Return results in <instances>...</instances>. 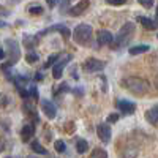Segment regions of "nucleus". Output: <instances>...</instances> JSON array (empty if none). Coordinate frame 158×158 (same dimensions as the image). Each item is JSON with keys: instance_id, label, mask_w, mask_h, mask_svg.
Masks as SVG:
<instances>
[{"instance_id": "1", "label": "nucleus", "mask_w": 158, "mask_h": 158, "mask_svg": "<svg viewBox=\"0 0 158 158\" xmlns=\"http://www.w3.org/2000/svg\"><path fill=\"white\" fill-rule=\"evenodd\" d=\"M122 85L128 92H131L133 95H136V97H142V95H146L149 92V82L146 81V79L138 77V76H128V77H125L122 81Z\"/></svg>"}, {"instance_id": "2", "label": "nucleus", "mask_w": 158, "mask_h": 158, "mask_svg": "<svg viewBox=\"0 0 158 158\" xmlns=\"http://www.w3.org/2000/svg\"><path fill=\"white\" fill-rule=\"evenodd\" d=\"M135 32H136L135 24H133V22H125V24L122 25V29L118 30L117 35L114 36V41H112V43H114V49L127 46V44L131 41V38H133Z\"/></svg>"}, {"instance_id": "3", "label": "nucleus", "mask_w": 158, "mask_h": 158, "mask_svg": "<svg viewBox=\"0 0 158 158\" xmlns=\"http://www.w3.org/2000/svg\"><path fill=\"white\" fill-rule=\"evenodd\" d=\"M92 35H94V30H92L90 25L87 24H79L77 27L73 32V38L77 44L81 46H89L92 41Z\"/></svg>"}, {"instance_id": "4", "label": "nucleus", "mask_w": 158, "mask_h": 158, "mask_svg": "<svg viewBox=\"0 0 158 158\" xmlns=\"http://www.w3.org/2000/svg\"><path fill=\"white\" fill-rule=\"evenodd\" d=\"M5 44H6V48H8V63L10 65H15L16 62H19V59H21V49H19V44L16 43V40H6L5 41Z\"/></svg>"}, {"instance_id": "5", "label": "nucleus", "mask_w": 158, "mask_h": 158, "mask_svg": "<svg viewBox=\"0 0 158 158\" xmlns=\"http://www.w3.org/2000/svg\"><path fill=\"white\" fill-rule=\"evenodd\" d=\"M104 67H106V63H104L103 60H100V59H87L85 62H84V70L87 71V73H97V71H101V70H104Z\"/></svg>"}, {"instance_id": "6", "label": "nucleus", "mask_w": 158, "mask_h": 158, "mask_svg": "<svg viewBox=\"0 0 158 158\" xmlns=\"http://www.w3.org/2000/svg\"><path fill=\"white\" fill-rule=\"evenodd\" d=\"M40 104H41V111L44 112V115H46L48 118H56V115H57V108H56V104L52 103L51 100L41 98Z\"/></svg>"}, {"instance_id": "7", "label": "nucleus", "mask_w": 158, "mask_h": 158, "mask_svg": "<svg viewBox=\"0 0 158 158\" xmlns=\"http://www.w3.org/2000/svg\"><path fill=\"white\" fill-rule=\"evenodd\" d=\"M97 135H98V138H100L101 142L108 144V142L111 141V136H112L111 127H109L108 123H100V125L97 127Z\"/></svg>"}, {"instance_id": "8", "label": "nucleus", "mask_w": 158, "mask_h": 158, "mask_svg": "<svg viewBox=\"0 0 158 158\" xmlns=\"http://www.w3.org/2000/svg\"><path fill=\"white\" fill-rule=\"evenodd\" d=\"M115 108L123 114H133L136 111V104L133 101H130V100H117Z\"/></svg>"}, {"instance_id": "9", "label": "nucleus", "mask_w": 158, "mask_h": 158, "mask_svg": "<svg viewBox=\"0 0 158 158\" xmlns=\"http://www.w3.org/2000/svg\"><path fill=\"white\" fill-rule=\"evenodd\" d=\"M73 56H67V57H63L62 60H57V63L52 67V76H54V79H60L62 74H63V68L67 67V63L68 60H71Z\"/></svg>"}, {"instance_id": "10", "label": "nucleus", "mask_w": 158, "mask_h": 158, "mask_svg": "<svg viewBox=\"0 0 158 158\" xmlns=\"http://www.w3.org/2000/svg\"><path fill=\"white\" fill-rule=\"evenodd\" d=\"M49 32H59L63 38H70L71 36V32H70V29L67 27V25H63V24H57V25H52V27H49V29H46V30H43L41 33H38V36H41V35H46V33H49Z\"/></svg>"}, {"instance_id": "11", "label": "nucleus", "mask_w": 158, "mask_h": 158, "mask_svg": "<svg viewBox=\"0 0 158 158\" xmlns=\"http://www.w3.org/2000/svg\"><path fill=\"white\" fill-rule=\"evenodd\" d=\"M97 41H98L100 46L112 44V41H114V35H112L109 30H98V32H97Z\"/></svg>"}, {"instance_id": "12", "label": "nucleus", "mask_w": 158, "mask_h": 158, "mask_svg": "<svg viewBox=\"0 0 158 158\" xmlns=\"http://www.w3.org/2000/svg\"><path fill=\"white\" fill-rule=\"evenodd\" d=\"M33 136H35V125H33L32 122L25 123V125L22 127V130H21V138H22V141L27 142V141L32 139Z\"/></svg>"}, {"instance_id": "13", "label": "nucleus", "mask_w": 158, "mask_h": 158, "mask_svg": "<svg viewBox=\"0 0 158 158\" xmlns=\"http://www.w3.org/2000/svg\"><path fill=\"white\" fill-rule=\"evenodd\" d=\"M146 120L152 125H156L158 123V104H155L153 108H150L147 112H146Z\"/></svg>"}, {"instance_id": "14", "label": "nucleus", "mask_w": 158, "mask_h": 158, "mask_svg": "<svg viewBox=\"0 0 158 158\" xmlns=\"http://www.w3.org/2000/svg\"><path fill=\"white\" fill-rule=\"evenodd\" d=\"M138 22H141L142 27H146L147 30H155L158 27V25L155 24V21H152V19H149L146 16H138Z\"/></svg>"}, {"instance_id": "15", "label": "nucleus", "mask_w": 158, "mask_h": 158, "mask_svg": "<svg viewBox=\"0 0 158 158\" xmlns=\"http://www.w3.org/2000/svg\"><path fill=\"white\" fill-rule=\"evenodd\" d=\"M150 46L147 44H138V46H133V48H130L128 52L131 56H139V54H144V52H149Z\"/></svg>"}, {"instance_id": "16", "label": "nucleus", "mask_w": 158, "mask_h": 158, "mask_svg": "<svg viewBox=\"0 0 158 158\" xmlns=\"http://www.w3.org/2000/svg\"><path fill=\"white\" fill-rule=\"evenodd\" d=\"M87 8H89V2H79L76 6H73L70 10V13H71L73 16H77V15H82Z\"/></svg>"}, {"instance_id": "17", "label": "nucleus", "mask_w": 158, "mask_h": 158, "mask_svg": "<svg viewBox=\"0 0 158 158\" xmlns=\"http://www.w3.org/2000/svg\"><path fill=\"white\" fill-rule=\"evenodd\" d=\"M136 156H138L136 147H125L122 150V158H136Z\"/></svg>"}, {"instance_id": "18", "label": "nucleus", "mask_w": 158, "mask_h": 158, "mask_svg": "<svg viewBox=\"0 0 158 158\" xmlns=\"http://www.w3.org/2000/svg\"><path fill=\"white\" fill-rule=\"evenodd\" d=\"M87 150H89V144H87V141L79 139V141L76 142V152H77V153H85Z\"/></svg>"}, {"instance_id": "19", "label": "nucleus", "mask_w": 158, "mask_h": 158, "mask_svg": "<svg viewBox=\"0 0 158 158\" xmlns=\"http://www.w3.org/2000/svg\"><path fill=\"white\" fill-rule=\"evenodd\" d=\"M35 43H36V38L32 36V35H24V46L27 49H33L35 48Z\"/></svg>"}, {"instance_id": "20", "label": "nucleus", "mask_w": 158, "mask_h": 158, "mask_svg": "<svg viewBox=\"0 0 158 158\" xmlns=\"http://www.w3.org/2000/svg\"><path fill=\"white\" fill-rule=\"evenodd\" d=\"M90 158H108V152L103 150V149H100V147H97V149L92 150Z\"/></svg>"}, {"instance_id": "21", "label": "nucleus", "mask_w": 158, "mask_h": 158, "mask_svg": "<svg viewBox=\"0 0 158 158\" xmlns=\"http://www.w3.org/2000/svg\"><path fill=\"white\" fill-rule=\"evenodd\" d=\"M32 150H33L35 153H41V155H46V153H48V150H46L38 141H33V142H32Z\"/></svg>"}, {"instance_id": "22", "label": "nucleus", "mask_w": 158, "mask_h": 158, "mask_svg": "<svg viewBox=\"0 0 158 158\" xmlns=\"http://www.w3.org/2000/svg\"><path fill=\"white\" fill-rule=\"evenodd\" d=\"M24 111H25V114H30L35 120H38V115H36V112H35V109H33V106L32 104H29L27 101L24 103Z\"/></svg>"}, {"instance_id": "23", "label": "nucleus", "mask_w": 158, "mask_h": 158, "mask_svg": "<svg viewBox=\"0 0 158 158\" xmlns=\"http://www.w3.org/2000/svg\"><path fill=\"white\" fill-rule=\"evenodd\" d=\"M43 11H44V8H43L41 5H35V6H29V13H30V15H33V16H38V15H43Z\"/></svg>"}, {"instance_id": "24", "label": "nucleus", "mask_w": 158, "mask_h": 158, "mask_svg": "<svg viewBox=\"0 0 158 158\" xmlns=\"http://www.w3.org/2000/svg\"><path fill=\"white\" fill-rule=\"evenodd\" d=\"M57 60H59V54H52V56H49V57H48V62L44 63V68L54 67V65L57 63Z\"/></svg>"}, {"instance_id": "25", "label": "nucleus", "mask_w": 158, "mask_h": 158, "mask_svg": "<svg viewBox=\"0 0 158 158\" xmlns=\"http://www.w3.org/2000/svg\"><path fill=\"white\" fill-rule=\"evenodd\" d=\"M54 149H56L59 153H63L65 150H67V146H65L63 141H56V142H54Z\"/></svg>"}, {"instance_id": "26", "label": "nucleus", "mask_w": 158, "mask_h": 158, "mask_svg": "<svg viewBox=\"0 0 158 158\" xmlns=\"http://www.w3.org/2000/svg\"><path fill=\"white\" fill-rule=\"evenodd\" d=\"M25 60H27L29 63H36V62H38V56L35 54L33 51H29L27 56H25Z\"/></svg>"}, {"instance_id": "27", "label": "nucleus", "mask_w": 158, "mask_h": 158, "mask_svg": "<svg viewBox=\"0 0 158 158\" xmlns=\"http://www.w3.org/2000/svg\"><path fill=\"white\" fill-rule=\"evenodd\" d=\"M30 97L33 100H38V92H36V87L35 85H29V100H30Z\"/></svg>"}, {"instance_id": "28", "label": "nucleus", "mask_w": 158, "mask_h": 158, "mask_svg": "<svg viewBox=\"0 0 158 158\" xmlns=\"http://www.w3.org/2000/svg\"><path fill=\"white\" fill-rule=\"evenodd\" d=\"M144 8H152L153 6V2H152V0H141V2H139Z\"/></svg>"}, {"instance_id": "29", "label": "nucleus", "mask_w": 158, "mask_h": 158, "mask_svg": "<svg viewBox=\"0 0 158 158\" xmlns=\"http://www.w3.org/2000/svg\"><path fill=\"white\" fill-rule=\"evenodd\" d=\"M65 92H70V85L67 82H63L60 85V89H59V94H65Z\"/></svg>"}, {"instance_id": "30", "label": "nucleus", "mask_w": 158, "mask_h": 158, "mask_svg": "<svg viewBox=\"0 0 158 158\" xmlns=\"http://www.w3.org/2000/svg\"><path fill=\"white\" fill-rule=\"evenodd\" d=\"M117 120H118V115H117V114H111V115L108 117V122H109V123H112V122H117Z\"/></svg>"}, {"instance_id": "31", "label": "nucleus", "mask_w": 158, "mask_h": 158, "mask_svg": "<svg viewBox=\"0 0 158 158\" xmlns=\"http://www.w3.org/2000/svg\"><path fill=\"white\" fill-rule=\"evenodd\" d=\"M108 3H109V5H123L125 0H109Z\"/></svg>"}, {"instance_id": "32", "label": "nucleus", "mask_w": 158, "mask_h": 158, "mask_svg": "<svg viewBox=\"0 0 158 158\" xmlns=\"http://www.w3.org/2000/svg\"><path fill=\"white\" fill-rule=\"evenodd\" d=\"M43 77H44V76H43L41 71H36V73H35V81H43Z\"/></svg>"}, {"instance_id": "33", "label": "nucleus", "mask_w": 158, "mask_h": 158, "mask_svg": "<svg viewBox=\"0 0 158 158\" xmlns=\"http://www.w3.org/2000/svg\"><path fill=\"white\" fill-rule=\"evenodd\" d=\"M5 56H6V52H5L2 48H0V60H3V57H5Z\"/></svg>"}, {"instance_id": "34", "label": "nucleus", "mask_w": 158, "mask_h": 158, "mask_svg": "<svg viewBox=\"0 0 158 158\" xmlns=\"http://www.w3.org/2000/svg\"><path fill=\"white\" fill-rule=\"evenodd\" d=\"M155 24L158 25V8H156V13H155Z\"/></svg>"}, {"instance_id": "35", "label": "nucleus", "mask_w": 158, "mask_h": 158, "mask_svg": "<svg viewBox=\"0 0 158 158\" xmlns=\"http://www.w3.org/2000/svg\"><path fill=\"white\" fill-rule=\"evenodd\" d=\"M155 85H156V89H158V74H156V77H155Z\"/></svg>"}, {"instance_id": "36", "label": "nucleus", "mask_w": 158, "mask_h": 158, "mask_svg": "<svg viewBox=\"0 0 158 158\" xmlns=\"http://www.w3.org/2000/svg\"><path fill=\"white\" fill-rule=\"evenodd\" d=\"M0 27H6V24L5 22H0Z\"/></svg>"}, {"instance_id": "37", "label": "nucleus", "mask_w": 158, "mask_h": 158, "mask_svg": "<svg viewBox=\"0 0 158 158\" xmlns=\"http://www.w3.org/2000/svg\"><path fill=\"white\" fill-rule=\"evenodd\" d=\"M6 158H18V156H6Z\"/></svg>"}, {"instance_id": "38", "label": "nucleus", "mask_w": 158, "mask_h": 158, "mask_svg": "<svg viewBox=\"0 0 158 158\" xmlns=\"http://www.w3.org/2000/svg\"><path fill=\"white\" fill-rule=\"evenodd\" d=\"M0 15H2V6H0Z\"/></svg>"}, {"instance_id": "39", "label": "nucleus", "mask_w": 158, "mask_h": 158, "mask_svg": "<svg viewBox=\"0 0 158 158\" xmlns=\"http://www.w3.org/2000/svg\"><path fill=\"white\" fill-rule=\"evenodd\" d=\"M29 158H35V156H29Z\"/></svg>"}, {"instance_id": "40", "label": "nucleus", "mask_w": 158, "mask_h": 158, "mask_svg": "<svg viewBox=\"0 0 158 158\" xmlns=\"http://www.w3.org/2000/svg\"><path fill=\"white\" fill-rule=\"evenodd\" d=\"M156 36H158V35H156Z\"/></svg>"}]
</instances>
